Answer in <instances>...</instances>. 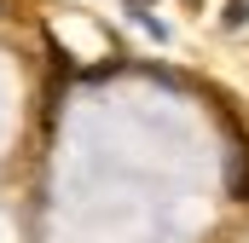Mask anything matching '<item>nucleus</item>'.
<instances>
[{
	"label": "nucleus",
	"mask_w": 249,
	"mask_h": 243,
	"mask_svg": "<svg viewBox=\"0 0 249 243\" xmlns=\"http://www.w3.org/2000/svg\"><path fill=\"white\" fill-rule=\"evenodd\" d=\"M244 17H249V6H244V0H226V23H232V29H238V23H244Z\"/></svg>",
	"instance_id": "nucleus-2"
},
{
	"label": "nucleus",
	"mask_w": 249,
	"mask_h": 243,
	"mask_svg": "<svg viewBox=\"0 0 249 243\" xmlns=\"http://www.w3.org/2000/svg\"><path fill=\"white\" fill-rule=\"evenodd\" d=\"M232 197H249V156H244V145H232Z\"/></svg>",
	"instance_id": "nucleus-1"
}]
</instances>
